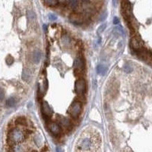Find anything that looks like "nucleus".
<instances>
[{
  "mask_svg": "<svg viewBox=\"0 0 152 152\" xmlns=\"http://www.w3.org/2000/svg\"><path fill=\"white\" fill-rule=\"evenodd\" d=\"M100 139L97 135H92L91 134L83 135L77 143L76 149L78 152H90L98 150Z\"/></svg>",
  "mask_w": 152,
  "mask_h": 152,
  "instance_id": "nucleus-1",
  "label": "nucleus"
},
{
  "mask_svg": "<svg viewBox=\"0 0 152 152\" xmlns=\"http://www.w3.org/2000/svg\"><path fill=\"white\" fill-rule=\"evenodd\" d=\"M25 138V133L18 129H15L9 133V139L14 144L21 142Z\"/></svg>",
  "mask_w": 152,
  "mask_h": 152,
  "instance_id": "nucleus-2",
  "label": "nucleus"
},
{
  "mask_svg": "<svg viewBox=\"0 0 152 152\" xmlns=\"http://www.w3.org/2000/svg\"><path fill=\"white\" fill-rule=\"evenodd\" d=\"M81 110V104L80 102L75 101L72 104V106L69 108V113L72 117H77L80 114Z\"/></svg>",
  "mask_w": 152,
  "mask_h": 152,
  "instance_id": "nucleus-3",
  "label": "nucleus"
},
{
  "mask_svg": "<svg viewBox=\"0 0 152 152\" xmlns=\"http://www.w3.org/2000/svg\"><path fill=\"white\" fill-rule=\"evenodd\" d=\"M75 89L78 94H83L85 90V81L84 79H78L76 81L75 84Z\"/></svg>",
  "mask_w": 152,
  "mask_h": 152,
  "instance_id": "nucleus-4",
  "label": "nucleus"
},
{
  "mask_svg": "<svg viewBox=\"0 0 152 152\" xmlns=\"http://www.w3.org/2000/svg\"><path fill=\"white\" fill-rule=\"evenodd\" d=\"M42 112L46 116H50L53 113V110L50 107V106L49 105V104L46 101H44L42 103Z\"/></svg>",
  "mask_w": 152,
  "mask_h": 152,
  "instance_id": "nucleus-5",
  "label": "nucleus"
},
{
  "mask_svg": "<svg viewBox=\"0 0 152 152\" xmlns=\"http://www.w3.org/2000/svg\"><path fill=\"white\" fill-rule=\"evenodd\" d=\"M49 129L50 130V132L53 135H59L61 132V129L59 127V125H58L56 123H50L49 124Z\"/></svg>",
  "mask_w": 152,
  "mask_h": 152,
  "instance_id": "nucleus-6",
  "label": "nucleus"
},
{
  "mask_svg": "<svg viewBox=\"0 0 152 152\" xmlns=\"http://www.w3.org/2000/svg\"><path fill=\"white\" fill-rule=\"evenodd\" d=\"M70 21L75 25H81L83 22V18L79 15L74 14L70 16Z\"/></svg>",
  "mask_w": 152,
  "mask_h": 152,
  "instance_id": "nucleus-7",
  "label": "nucleus"
},
{
  "mask_svg": "<svg viewBox=\"0 0 152 152\" xmlns=\"http://www.w3.org/2000/svg\"><path fill=\"white\" fill-rule=\"evenodd\" d=\"M33 62L36 64H38L40 61V59H41V52L38 50H35L33 53Z\"/></svg>",
  "mask_w": 152,
  "mask_h": 152,
  "instance_id": "nucleus-8",
  "label": "nucleus"
},
{
  "mask_svg": "<svg viewBox=\"0 0 152 152\" xmlns=\"http://www.w3.org/2000/svg\"><path fill=\"white\" fill-rule=\"evenodd\" d=\"M96 69H97V73L100 75H104L107 72V67L104 65H98Z\"/></svg>",
  "mask_w": 152,
  "mask_h": 152,
  "instance_id": "nucleus-9",
  "label": "nucleus"
},
{
  "mask_svg": "<svg viewBox=\"0 0 152 152\" xmlns=\"http://www.w3.org/2000/svg\"><path fill=\"white\" fill-rule=\"evenodd\" d=\"M31 70L27 69H25L23 70V72H22V79L24 81H29V79L31 78Z\"/></svg>",
  "mask_w": 152,
  "mask_h": 152,
  "instance_id": "nucleus-10",
  "label": "nucleus"
},
{
  "mask_svg": "<svg viewBox=\"0 0 152 152\" xmlns=\"http://www.w3.org/2000/svg\"><path fill=\"white\" fill-rule=\"evenodd\" d=\"M74 67L75 69H81L84 67V63L82 62L81 59L80 58H76L74 61Z\"/></svg>",
  "mask_w": 152,
  "mask_h": 152,
  "instance_id": "nucleus-11",
  "label": "nucleus"
},
{
  "mask_svg": "<svg viewBox=\"0 0 152 152\" xmlns=\"http://www.w3.org/2000/svg\"><path fill=\"white\" fill-rule=\"evenodd\" d=\"M13 151L14 152H25V148L23 145L19 143L15 144L13 147Z\"/></svg>",
  "mask_w": 152,
  "mask_h": 152,
  "instance_id": "nucleus-12",
  "label": "nucleus"
},
{
  "mask_svg": "<svg viewBox=\"0 0 152 152\" xmlns=\"http://www.w3.org/2000/svg\"><path fill=\"white\" fill-rule=\"evenodd\" d=\"M15 104H16L15 99L14 98H9L6 100L5 105L8 107H14L15 105Z\"/></svg>",
  "mask_w": 152,
  "mask_h": 152,
  "instance_id": "nucleus-13",
  "label": "nucleus"
},
{
  "mask_svg": "<svg viewBox=\"0 0 152 152\" xmlns=\"http://www.w3.org/2000/svg\"><path fill=\"white\" fill-rule=\"evenodd\" d=\"M27 18H28L30 21L33 22L36 19V15L32 10H29V11H27Z\"/></svg>",
  "mask_w": 152,
  "mask_h": 152,
  "instance_id": "nucleus-14",
  "label": "nucleus"
},
{
  "mask_svg": "<svg viewBox=\"0 0 152 152\" xmlns=\"http://www.w3.org/2000/svg\"><path fill=\"white\" fill-rule=\"evenodd\" d=\"M45 2L49 6H55L59 3V0H45Z\"/></svg>",
  "mask_w": 152,
  "mask_h": 152,
  "instance_id": "nucleus-15",
  "label": "nucleus"
},
{
  "mask_svg": "<svg viewBox=\"0 0 152 152\" xmlns=\"http://www.w3.org/2000/svg\"><path fill=\"white\" fill-rule=\"evenodd\" d=\"M131 45L134 49H138L140 47V44H139V41L137 40L135 38H133L131 41Z\"/></svg>",
  "mask_w": 152,
  "mask_h": 152,
  "instance_id": "nucleus-16",
  "label": "nucleus"
},
{
  "mask_svg": "<svg viewBox=\"0 0 152 152\" xmlns=\"http://www.w3.org/2000/svg\"><path fill=\"white\" fill-rule=\"evenodd\" d=\"M78 0H70L69 1V7L72 9H75L78 7Z\"/></svg>",
  "mask_w": 152,
  "mask_h": 152,
  "instance_id": "nucleus-17",
  "label": "nucleus"
},
{
  "mask_svg": "<svg viewBox=\"0 0 152 152\" xmlns=\"http://www.w3.org/2000/svg\"><path fill=\"white\" fill-rule=\"evenodd\" d=\"M16 123H18V125H25L26 124V119H25V118H24V117H19V118H18Z\"/></svg>",
  "mask_w": 152,
  "mask_h": 152,
  "instance_id": "nucleus-18",
  "label": "nucleus"
},
{
  "mask_svg": "<svg viewBox=\"0 0 152 152\" xmlns=\"http://www.w3.org/2000/svg\"><path fill=\"white\" fill-rule=\"evenodd\" d=\"M106 27H107V25L106 24H104V25H100L99 28L98 29V34H102L104 31V30L106 29Z\"/></svg>",
  "mask_w": 152,
  "mask_h": 152,
  "instance_id": "nucleus-19",
  "label": "nucleus"
},
{
  "mask_svg": "<svg viewBox=\"0 0 152 152\" xmlns=\"http://www.w3.org/2000/svg\"><path fill=\"white\" fill-rule=\"evenodd\" d=\"M62 124L65 127H68V126H69V125H71V123H70V121L68 119H63V120H62Z\"/></svg>",
  "mask_w": 152,
  "mask_h": 152,
  "instance_id": "nucleus-20",
  "label": "nucleus"
},
{
  "mask_svg": "<svg viewBox=\"0 0 152 152\" xmlns=\"http://www.w3.org/2000/svg\"><path fill=\"white\" fill-rule=\"evenodd\" d=\"M62 40H63V44H65V45H68L70 43V39L68 36H64L62 38Z\"/></svg>",
  "mask_w": 152,
  "mask_h": 152,
  "instance_id": "nucleus-21",
  "label": "nucleus"
},
{
  "mask_svg": "<svg viewBox=\"0 0 152 152\" xmlns=\"http://www.w3.org/2000/svg\"><path fill=\"white\" fill-rule=\"evenodd\" d=\"M123 69H124V71L125 72H131L132 71V68L131 67V65H129V64H126L125 65V66H124V68H123Z\"/></svg>",
  "mask_w": 152,
  "mask_h": 152,
  "instance_id": "nucleus-22",
  "label": "nucleus"
},
{
  "mask_svg": "<svg viewBox=\"0 0 152 152\" xmlns=\"http://www.w3.org/2000/svg\"><path fill=\"white\" fill-rule=\"evenodd\" d=\"M5 61H6V63L8 65H11L13 63V62H14V59H13V58L11 56H8L6 59H5Z\"/></svg>",
  "mask_w": 152,
  "mask_h": 152,
  "instance_id": "nucleus-23",
  "label": "nucleus"
},
{
  "mask_svg": "<svg viewBox=\"0 0 152 152\" xmlns=\"http://www.w3.org/2000/svg\"><path fill=\"white\" fill-rule=\"evenodd\" d=\"M35 142L37 144V145H40L42 143V138L40 135H37L35 137Z\"/></svg>",
  "mask_w": 152,
  "mask_h": 152,
  "instance_id": "nucleus-24",
  "label": "nucleus"
},
{
  "mask_svg": "<svg viewBox=\"0 0 152 152\" xmlns=\"http://www.w3.org/2000/svg\"><path fill=\"white\" fill-rule=\"evenodd\" d=\"M48 18H49V19H50V21H55V20L57 19V16H56V15H54V14H50V15H48Z\"/></svg>",
  "mask_w": 152,
  "mask_h": 152,
  "instance_id": "nucleus-25",
  "label": "nucleus"
},
{
  "mask_svg": "<svg viewBox=\"0 0 152 152\" xmlns=\"http://www.w3.org/2000/svg\"><path fill=\"white\" fill-rule=\"evenodd\" d=\"M107 17V12L106 11V12H104V14H103L102 15H101V18L100 19V21H104L106 18Z\"/></svg>",
  "mask_w": 152,
  "mask_h": 152,
  "instance_id": "nucleus-26",
  "label": "nucleus"
},
{
  "mask_svg": "<svg viewBox=\"0 0 152 152\" xmlns=\"http://www.w3.org/2000/svg\"><path fill=\"white\" fill-rule=\"evenodd\" d=\"M4 97H5L4 92L2 90H0V100H2L3 98H4Z\"/></svg>",
  "mask_w": 152,
  "mask_h": 152,
  "instance_id": "nucleus-27",
  "label": "nucleus"
},
{
  "mask_svg": "<svg viewBox=\"0 0 152 152\" xmlns=\"http://www.w3.org/2000/svg\"><path fill=\"white\" fill-rule=\"evenodd\" d=\"M119 18H117V17H115V18H113V23H114V25L119 24Z\"/></svg>",
  "mask_w": 152,
  "mask_h": 152,
  "instance_id": "nucleus-28",
  "label": "nucleus"
},
{
  "mask_svg": "<svg viewBox=\"0 0 152 152\" xmlns=\"http://www.w3.org/2000/svg\"><path fill=\"white\" fill-rule=\"evenodd\" d=\"M56 152H64V151H63V148H61L59 147H57L56 148Z\"/></svg>",
  "mask_w": 152,
  "mask_h": 152,
  "instance_id": "nucleus-29",
  "label": "nucleus"
},
{
  "mask_svg": "<svg viewBox=\"0 0 152 152\" xmlns=\"http://www.w3.org/2000/svg\"><path fill=\"white\" fill-rule=\"evenodd\" d=\"M116 30H117V31H119V32H120L121 34H122V33H123V34L124 33V32H123V29H122L121 27H116Z\"/></svg>",
  "mask_w": 152,
  "mask_h": 152,
  "instance_id": "nucleus-30",
  "label": "nucleus"
},
{
  "mask_svg": "<svg viewBox=\"0 0 152 152\" xmlns=\"http://www.w3.org/2000/svg\"><path fill=\"white\" fill-rule=\"evenodd\" d=\"M44 31H46V25H44Z\"/></svg>",
  "mask_w": 152,
  "mask_h": 152,
  "instance_id": "nucleus-31",
  "label": "nucleus"
},
{
  "mask_svg": "<svg viewBox=\"0 0 152 152\" xmlns=\"http://www.w3.org/2000/svg\"><path fill=\"white\" fill-rule=\"evenodd\" d=\"M31 152H37L36 151H31Z\"/></svg>",
  "mask_w": 152,
  "mask_h": 152,
  "instance_id": "nucleus-32",
  "label": "nucleus"
},
{
  "mask_svg": "<svg viewBox=\"0 0 152 152\" xmlns=\"http://www.w3.org/2000/svg\"><path fill=\"white\" fill-rule=\"evenodd\" d=\"M84 1H88V0H84Z\"/></svg>",
  "mask_w": 152,
  "mask_h": 152,
  "instance_id": "nucleus-33",
  "label": "nucleus"
}]
</instances>
